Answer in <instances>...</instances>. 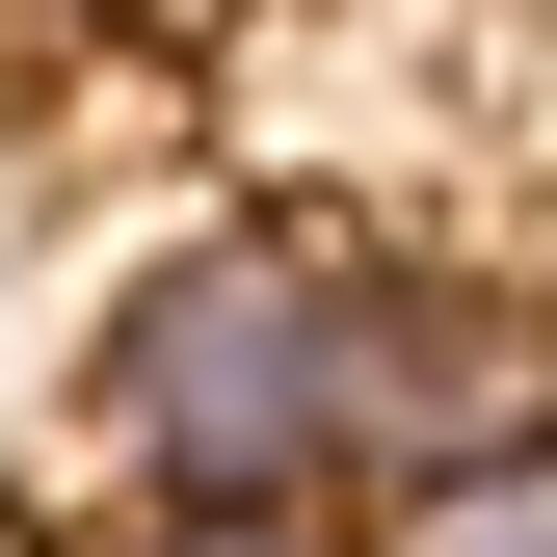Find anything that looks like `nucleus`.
Here are the masks:
<instances>
[{"mask_svg":"<svg viewBox=\"0 0 557 557\" xmlns=\"http://www.w3.org/2000/svg\"><path fill=\"white\" fill-rule=\"evenodd\" d=\"M425 425H451V372L398 345V293H345V265H293V239L186 265V293L107 345V451L186 478V531H293L319 478H372Z\"/></svg>","mask_w":557,"mask_h":557,"instance_id":"f257e3e1","label":"nucleus"},{"mask_svg":"<svg viewBox=\"0 0 557 557\" xmlns=\"http://www.w3.org/2000/svg\"><path fill=\"white\" fill-rule=\"evenodd\" d=\"M160 557H319V531H160Z\"/></svg>","mask_w":557,"mask_h":557,"instance_id":"7ed1b4c3","label":"nucleus"},{"mask_svg":"<svg viewBox=\"0 0 557 557\" xmlns=\"http://www.w3.org/2000/svg\"><path fill=\"white\" fill-rule=\"evenodd\" d=\"M398 557H557V451H451L398 505Z\"/></svg>","mask_w":557,"mask_h":557,"instance_id":"f03ea898","label":"nucleus"}]
</instances>
